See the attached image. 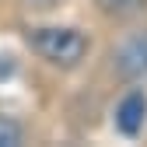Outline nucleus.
<instances>
[{"mask_svg":"<svg viewBox=\"0 0 147 147\" xmlns=\"http://www.w3.org/2000/svg\"><path fill=\"white\" fill-rule=\"evenodd\" d=\"M91 4L109 21H137L147 14V0H91Z\"/></svg>","mask_w":147,"mask_h":147,"instance_id":"nucleus-4","label":"nucleus"},{"mask_svg":"<svg viewBox=\"0 0 147 147\" xmlns=\"http://www.w3.org/2000/svg\"><path fill=\"white\" fill-rule=\"evenodd\" d=\"M21 140H25V126L11 116H0V147H18Z\"/></svg>","mask_w":147,"mask_h":147,"instance_id":"nucleus-5","label":"nucleus"},{"mask_svg":"<svg viewBox=\"0 0 147 147\" xmlns=\"http://www.w3.org/2000/svg\"><path fill=\"white\" fill-rule=\"evenodd\" d=\"M25 42L42 63L60 67V70L81 67L91 49V39L77 25H32L25 32Z\"/></svg>","mask_w":147,"mask_h":147,"instance_id":"nucleus-1","label":"nucleus"},{"mask_svg":"<svg viewBox=\"0 0 147 147\" xmlns=\"http://www.w3.org/2000/svg\"><path fill=\"white\" fill-rule=\"evenodd\" d=\"M144 126H147V91L140 84H133L112 105V130L126 140H137L144 133Z\"/></svg>","mask_w":147,"mask_h":147,"instance_id":"nucleus-3","label":"nucleus"},{"mask_svg":"<svg viewBox=\"0 0 147 147\" xmlns=\"http://www.w3.org/2000/svg\"><path fill=\"white\" fill-rule=\"evenodd\" d=\"M63 0H21L25 11H35V14H46V11H56Z\"/></svg>","mask_w":147,"mask_h":147,"instance_id":"nucleus-6","label":"nucleus"},{"mask_svg":"<svg viewBox=\"0 0 147 147\" xmlns=\"http://www.w3.org/2000/svg\"><path fill=\"white\" fill-rule=\"evenodd\" d=\"M112 74L126 84H147V28H137L112 46Z\"/></svg>","mask_w":147,"mask_h":147,"instance_id":"nucleus-2","label":"nucleus"}]
</instances>
